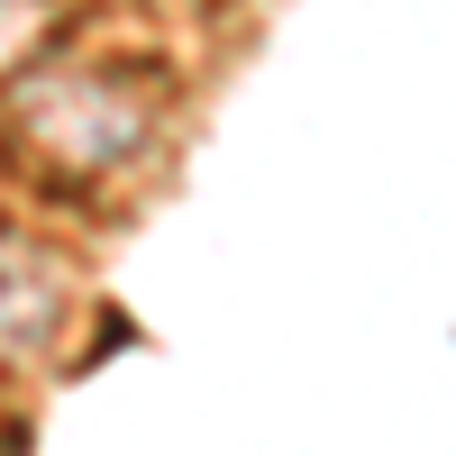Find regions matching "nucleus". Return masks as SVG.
I'll return each instance as SVG.
<instances>
[{"label":"nucleus","mask_w":456,"mask_h":456,"mask_svg":"<svg viewBox=\"0 0 456 456\" xmlns=\"http://www.w3.org/2000/svg\"><path fill=\"white\" fill-rule=\"evenodd\" d=\"M19 37H28V0H0V64L19 55Z\"/></svg>","instance_id":"1"}]
</instances>
